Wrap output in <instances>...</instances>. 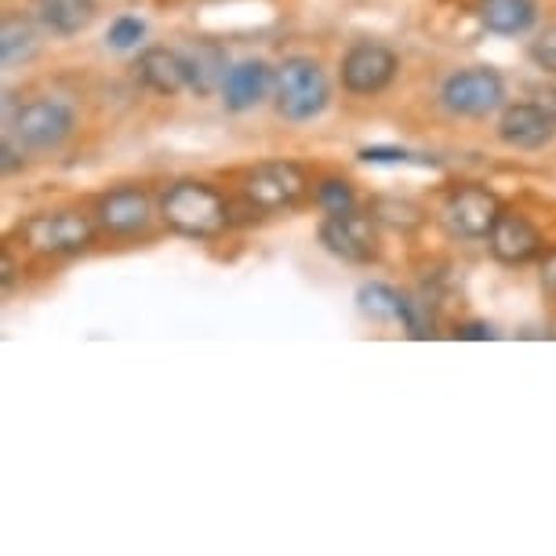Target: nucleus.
<instances>
[{
    "instance_id": "15",
    "label": "nucleus",
    "mask_w": 556,
    "mask_h": 556,
    "mask_svg": "<svg viewBox=\"0 0 556 556\" xmlns=\"http://www.w3.org/2000/svg\"><path fill=\"white\" fill-rule=\"evenodd\" d=\"M139 80L156 96H175V91L186 88V62L182 51L172 48H146L139 55Z\"/></svg>"
},
{
    "instance_id": "6",
    "label": "nucleus",
    "mask_w": 556,
    "mask_h": 556,
    "mask_svg": "<svg viewBox=\"0 0 556 556\" xmlns=\"http://www.w3.org/2000/svg\"><path fill=\"white\" fill-rule=\"evenodd\" d=\"M306 172L291 161L258 164L255 172L244 178V197L255 204V212H280L302 201L306 193Z\"/></svg>"
},
{
    "instance_id": "17",
    "label": "nucleus",
    "mask_w": 556,
    "mask_h": 556,
    "mask_svg": "<svg viewBox=\"0 0 556 556\" xmlns=\"http://www.w3.org/2000/svg\"><path fill=\"white\" fill-rule=\"evenodd\" d=\"M480 18H484V26L491 34H502V37L528 34L534 26V0H484Z\"/></svg>"
},
{
    "instance_id": "1",
    "label": "nucleus",
    "mask_w": 556,
    "mask_h": 556,
    "mask_svg": "<svg viewBox=\"0 0 556 556\" xmlns=\"http://www.w3.org/2000/svg\"><path fill=\"white\" fill-rule=\"evenodd\" d=\"M161 215L175 233L193 240L218 237L229 223V207L218 197V190H212L207 182H193V178H182L164 193Z\"/></svg>"
},
{
    "instance_id": "20",
    "label": "nucleus",
    "mask_w": 556,
    "mask_h": 556,
    "mask_svg": "<svg viewBox=\"0 0 556 556\" xmlns=\"http://www.w3.org/2000/svg\"><path fill=\"white\" fill-rule=\"evenodd\" d=\"M356 302H361V313H367V317L375 320H390L396 317V306H401V291H393L390 285H364L361 291H356Z\"/></svg>"
},
{
    "instance_id": "26",
    "label": "nucleus",
    "mask_w": 556,
    "mask_h": 556,
    "mask_svg": "<svg viewBox=\"0 0 556 556\" xmlns=\"http://www.w3.org/2000/svg\"><path fill=\"white\" fill-rule=\"evenodd\" d=\"M455 339H469V342H491V339H498V331L491 328V324H484V320H473V324H462V328H455Z\"/></svg>"
},
{
    "instance_id": "24",
    "label": "nucleus",
    "mask_w": 556,
    "mask_h": 556,
    "mask_svg": "<svg viewBox=\"0 0 556 556\" xmlns=\"http://www.w3.org/2000/svg\"><path fill=\"white\" fill-rule=\"evenodd\" d=\"M361 161H367V164H433V161H418L415 153L396 150V146H367V150H361Z\"/></svg>"
},
{
    "instance_id": "19",
    "label": "nucleus",
    "mask_w": 556,
    "mask_h": 556,
    "mask_svg": "<svg viewBox=\"0 0 556 556\" xmlns=\"http://www.w3.org/2000/svg\"><path fill=\"white\" fill-rule=\"evenodd\" d=\"M371 218L393 229H415L422 226V207L401 201V197H379V201H371Z\"/></svg>"
},
{
    "instance_id": "2",
    "label": "nucleus",
    "mask_w": 556,
    "mask_h": 556,
    "mask_svg": "<svg viewBox=\"0 0 556 556\" xmlns=\"http://www.w3.org/2000/svg\"><path fill=\"white\" fill-rule=\"evenodd\" d=\"M328 99H331V84L313 59L295 55L277 70V110L288 121L302 124L320 117L328 110Z\"/></svg>"
},
{
    "instance_id": "10",
    "label": "nucleus",
    "mask_w": 556,
    "mask_h": 556,
    "mask_svg": "<svg viewBox=\"0 0 556 556\" xmlns=\"http://www.w3.org/2000/svg\"><path fill=\"white\" fill-rule=\"evenodd\" d=\"M375 218H364V215H328L320 223V244L331 251L334 258L342 262H353V266H364V262L375 258Z\"/></svg>"
},
{
    "instance_id": "9",
    "label": "nucleus",
    "mask_w": 556,
    "mask_h": 556,
    "mask_svg": "<svg viewBox=\"0 0 556 556\" xmlns=\"http://www.w3.org/2000/svg\"><path fill=\"white\" fill-rule=\"evenodd\" d=\"M498 139L513 150H542L556 139V113L545 102H517L498 117Z\"/></svg>"
},
{
    "instance_id": "27",
    "label": "nucleus",
    "mask_w": 556,
    "mask_h": 556,
    "mask_svg": "<svg viewBox=\"0 0 556 556\" xmlns=\"http://www.w3.org/2000/svg\"><path fill=\"white\" fill-rule=\"evenodd\" d=\"M542 288L549 291V295H556V255L545 262V269H542Z\"/></svg>"
},
{
    "instance_id": "12",
    "label": "nucleus",
    "mask_w": 556,
    "mask_h": 556,
    "mask_svg": "<svg viewBox=\"0 0 556 556\" xmlns=\"http://www.w3.org/2000/svg\"><path fill=\"white\" fill-rule=\"evenodd\" d=\"M182 62H186V88L190 91H197V96L223 91V84L229 77V59L218 40H190L182 48Z\"/></svg>"
},
{
    "instance_id": "14",
    "label": "nucleus",
    "mask_w": 556,
    "mask_h": 556,
    "mask_svg": "<svg viewBox=\"0 0 556 556\" xmlns=\"http://www.w3.org/2000/svg\"><path fill=\"white\" fill-rule=\"evenodd\" d=\"M99 223L110 229V233H139V229L150 226V197L142 190H113L99 201Z\"/></svg>"
},
{
    "instance_id": "5",
    "label": "nucleus",
    "mask_w": 556,
    "mask_h": 556,
    "mask_svg": "<svg viewBox=\"0 0 556 556\" xmlns=\"http://www.w3.org/2000/svg\"><path fill=\"white\" fill-rule=\"evenodd\" d=\"M502 99H506V84L488 66L451 73L444 80V88H440V102H444L451 113H458V117H484Z\"/></svg>"
},
{
    "instance_id": "16",
    "label": "nucleus",
    "mask_w": 556,
    "mask_h": 556,
    "mask_svg": "<svg viewBox=\"0 0 556 556\" xmlns=\"http://www.w3.org/2000/svg\"><path fill=\"white\" fill-rule=\"evenodd\" d=\"M34 12L55 37H73L96 18V0H34Z\"/></svg>"
},
{
    "instance_id": "7",
    "label": "nucleus",
    "mask_w": 556,
    "mask_h": 556,
    "mask_svg": "<svg viewBox=\"0 0 556 556\" xmlns=\"http://www.w3.org/2000/svg\"><path fill=\"white\" fill-rule=\"evenodd\" d=\"M26 244L40 255H77L91 244V223L77 212L34 215L23 226Z\"/></svg>"
},
{
    "instance_id": "25",
    "label": "nucleus",
    "mask_w": 556,
    "mask_h": 556,
    "mask_svg": "<svg viewBox=\"0 0 556 556\" xmlns=\"http://www.w3.org/2000/svg\"><path fill=\"white\" fill-rule=\"evenodd\" d=\"M531 59L539 62L545 73H556V26H545L542 34L531 40Z\"/></svg>"
},
{
    "instance_id": "3",
    "label": "nucleus",
    "mask_w": 556,
    "mask_h": 556,
    "mask_svg": "<svg viewBox=\"0 0 556 556\" xmlns=\"http://www.w3.org/2000/svg\"><path fill=\"white\" fill-rule=\"evenodd\" d=\"M70 131H73V110L59 99L26 102V106H18L12 117H8V139H12L18 150H29V153L59 150V146L70 139Z\"/></svg>"
},
{
    "instance_id": "8",
    "label": "nucleus",
    "mask_w": 556,
    "mask_h": 556,
    "mask_svg": "<svg viewBox=\"0 0 556 556\" xmlns=\"http://www.w3.org/2000/svg\"><path fill=\"white\" fill-rule=\"evenodd\" d=\"M396 77V55L386 45H353L342 59V84L353 96H379Z\"/></svg>"
},
{
    "instance_id": "21",
    "label": "nucleus",
    "mask_w": 556,
    "mask_h": 556,
    "mask_svg": "<svg viewBox=\"0 0 556 556\" xmlns=\"http://www.w3.org/2000/svg\"><path fill=\"white\" fill-rule=\"evenodd\" d=\"M317 204L328 215H350V212H356V197L350 190V182H342V178H324V182L317 186Z\"/></svg>"
},
{
    "instance_id": "13",
    "label": "nucleus",
    "mask_w": 556,
    "mask_h": 556,
    "mask_svg": "<svg viewBox=\"0 0 556 556\" xmlns=\"http://www.w3.org/2000/svg\"><path fill=\"white\" fill-rule=\"evenodd\" d=\"M273 88V70L266 62H240L229 70V77L223 84V106L229 113H244L255 110Z\"/></svg>"
},
{
    "instance_id": "4",
    "label": "nucleus",
    "mask_w": 556,
    "mask_h": 556,
    "mask_svg": "<svg viewBox=\"0 0 556 556\" xmlns=\"http://www.w3.org/2000/svg\"><path fill=\"white\" fill-rule=\"evenodd\" d=\"M498 215H502L498 197L484 190V186H458V190L447 193L444 207H440L444 226L462 240H484L495 229Z\"/></svg>"
},
{
    "instance_id": "18",
    "label": "nucleus",
    "mask_w": 556,
    "mask_h": 556,
    "mask_svg": "<svg viewBox=\"0 0 556 556\" xmlns=\"http://www.w3.org/2000/svg\"><path fill=\"white\" fill-rule=\"evenodd\" d=\"M37 55V34L34 26L23 23V18L8 15L4 18V29H0V59H4V66L12 70L18 62H29Z\"/></svg>"
},
{
    "instance_id": "22",
    "label": "nucleus",
    "mask_w": 556,
    "mask_h": 556,
    "mask_svg": "<svg viewBox=\"0 0 556 556\" xmlns=\"http://www.w3.org/2000/svg\"><path fill=\"white\" fill-rule=\"evenodd\" d=\"M396 320H404V328H407L412 339H429V334H433V320L426 317V306H422V302H415L412 295H401Z\"/></svg>"
},
{
    "instance_id": "23",
    "label": "nucleus",
    "mask_w": 556,
    "mask_h": 556,
    "mask_svg": "<svg viewBox=\"0 0 556 556\" xmlns=\"http://www.w3.org/2000/svg\"><path fill=\"white\" fill-rule=\"evenodd\" d=\"M142 37H146V23H142V18L124 15V18H117V23L110 26L106 45H110V48H117V51H128V48L139 45Z\"/></svg>"
},
{
    "instance_id": "28",
    "label": "nucleus",
    "mask_w": 556,
    "mask_h": 556,
    "mask_svg": "<svg viewBox=\"0 0 556 556\" xmlns=\"http://www.w3.org/2000/svg\"><path fill=\"white\" fill-rule=\"evenodd\" d=\"M545 106H549V110L556 113V88L549 91V96H545Z\"/></svg>"
},
{
    "instance_id": "11",
    "label": "nucleus",
    "mask_w": 556,
    "mask_h": 556,
    "mask_svg": "<svg viewBox=\"0 0 556 556\" xmlns=\"http://www.w3.org/2000/svg\"><path fill=\"white\" fill-rule=\"evenodd\" d=\"M491 255L506 266H520V262H531L542 251V233L531 226V218H523L517 212H502L495 229L488 233Z\"/></svg>"
}]
</instances>
